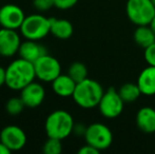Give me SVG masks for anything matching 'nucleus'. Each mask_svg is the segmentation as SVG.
I'll use <instances>...</instances> for the list:
<instances>
[{
    "mask_svg": "<svg viewBox=\"0 0 155 154\" xmlns=\"http://www.w3.org/2000/svg\"><path fill=\"white\" fill-rule=\"evenodd\" d=\"M42 151L45 154H60L62 151L61 139L49 137L43 145Z\"/></svg>",
    "mask_w": 155,
    "mask_h": 154,
    "instance_id": "4be33fe9",
    "label": "nucleus"
},
{
    "mask_svg": "<svg viewBox=\"0 0 155 154\" xmlns=\"http://www.w3.org/2000/svg\"><path fill=\"white\" fill-rule=\"evenodd\" d=\"M78 0H54V6H56L59 10H69L73 8Z\"/></svg>",
    "mask_w": 155,
    "mask_h": 154,
    "instance_id": "393cba45",
    "label": "nucleus"
},
{
    "mask_svg": "<svg viewBox=\"0 0 155 154\" xmlns=\"http://www.w3.org/2000/svg\"><path fill=\"white\" fill-rule=\"evenodd\" d=\"M36 77L45 82H52L61 74V66L55 57L45 54L34 62Z\"/></svg>",
    "mask_w": 155,
    "mask_h": 154,
    "instance_id": "6e6552de",
    "label": "nucleus"
},
{
    "mask_svg": "<svg viewBox=\"0 0 155 154\" xmlns=\"http://www.w3.org/2000/svg\"><path fill=\"white\" fill-rule=\"evenodd\" d=\"M126 13L129 20L138 25H149L155 17V5L151 0H128Z\"/></svg>",
    "mask_w": 155,
    "mask_h": 154,
    "instance_id": "39448f33",
    "label": "nucleus"
},
{
    "mask_svg": "<svg viewBox=\"0 0 155 154\" xmlns=\"http://www.w3.org/2000/svg\"><path fill=\"white\" fill-rule=\"evenodd\" d=\"M0 140L8 150L19 151L27 144V135L20 127L10 125L4 127L0 132Z\"/></svg>",
    "mask_w": 155,
    "mask_h": 154,
    "instance_id": "1a4fd4ad",
    "label": "nucleus"
},
{
    "mask_svg": "<svg viewBox=\"0 0 155 154\" xmlns=\"http://www.w3.org/2000/svg\"><path fill=\"white\" fill-rule=\"evenodd\" d=\"M124 107V101L120 97L118 90L114 88H109L104 91L99 103L98 109L99 112L106 118H116L123 113Z\"/></svg>",
    "mask_w": 155,
    "mask_h": 154,
    "instance_id": "0eeeda50",
    "label": "nucleus"
},
{
    "mask_svg": "<svg viewBox=\"0 0 155 154\" xmlns=\"http://www.w3.org/2000/svg\"><path fill=\"white\" fill-rule=\"evenodd\" d=\"M137 84L141 91V94L146 96L155 95V67L148 64L138 75Z\"/></svg>",
    "mask_w": 155,
    "mask_h": 154,
    "instance_id": "4468645a",
    "label": "nucleus"
},
{
    "mask_svg": "<svg viewBox=\"0 0 155 154\" xmlns=\"http://www.w3.org/2000/svg\"><path fill=\"white\" fill-rule=\"evenodd\" d=\"M145 59L148 64L155 67V42L145 49Z\"/></svg>",
    "mask_w": 155,
    "mask_h": 154,
    "instance_id": "b1692460",
    "label": "nucleus"
},
{
    "mask_svg": "<svg viewBox=\"0 0 155 154\" xmlns=\"http://www.w3.org/2000/svg\"><path fill=\"white\" fill-rule=\"evenodd\" d=\"M76 82L69 74H60L52 81V89L54 93L60 97H72L76 88Z\"/></svg>",
    "mask_w": 155,
    "mask_h": 154,
    "instance_id": "dca6fc26",
    "label": "nucleus"
},
{
    "mask_svg": "<svg viewBox=\"0 0 155 154\" xmlns=\"http://www.w3.org/2000/svg\"><path fill=\"white\" fill-rule=\"evenodd\" d=\"M5 84V69L0 67V88Z\"/></svg>",
    "mask_w": 155,
    "mask_h": 154,
    "instance_id": "cd10ccee",
    "label": "nucleus"
},
{
    "mask_svg": "<svg viewBox=\"0 0 155 154\" xmlns=\"http://www.w3.org/2000/svg\"><path fill=\"white\" fill-rule=\"evenodd\" d=\"M86 130H87V127H84V125H75L74 126V130L73 132L78 135H84V133H86Z\"/></svg>",
    "mask_w": 155,
    "mask_h": 154,
    "instance_id": "bb28decb",
    "label": "nucleus"
},
{
    "mask_svg": "<svg viewBox=\"0 0 155 154\" xmlns=\"http://www.w3.org/2000/svg\"><path fill=\"white\" fill-rule=\"evenodd\" d=\"M36 78L34 64L18 58L12 61L5 69V84L14 91H21Z\"/></svg>",
    "mask_w": 155,
    "mask_h": 154,
    "instance_id": "f257e3e1",
    "label": "nucleus"
},
{
    "mask_svg": "<svg viewBox=\"0 0 155 154\" xmlns=\"http://www.w3.org/2000/svg\"><path fill=\"white\" fill-rule=\"evenodd\" d=\"M20 97L25 103V107L37 108L45 100V88L38 82L32 81L20 91Z\"/></svg>",
    "mask_w": 155,
    "mask_h": 154,
    "instance_id": "f8f14e48",
    "label": "nucleus"
},
{
    "mask_svg": "<svg viewBox=\"0 0 155 154\" xmlns=\"http://www.w3.org/2000/svg\"><path fill=\"white\" fill-rule=\"evenodd\" d=\"M84 137L87 144L99 151L110 148L113 143V133L111 129L100 123H94L88 126Z\"/></svg>",
    "mask_w": 155,
    "mask_h": 154,
    "instance_id": "423d86ee",
    "label": "nucleus"
},
{
    "mask_svg": "<svg viewBox=\"0 0 155 154\" xmlns=\"http://www.w3.org/2000/svg\"><path fill=\"white\" fill-rule=\"evenodd\" d=\"M134 41L138 47L147 49L155 42V34L149 25H138L133 34Z\"/></svg>",
    "mask_w": 155,
    "mask_h": 154,
    "instance_id": "a211bd4d",
    "label": "nucleus"
},
{
    "mask_svg": "<svg viewBox=\"0 0 155 154\" xmlns=\"http://www.w3.org/2000/svg\"><path fill=\"white\" fill-rule=\"evenodd\" d=\"M11 151L5 147V145L0 140V154H10Z\"/></svg>",
    "mask_w": 155,
    "mask_h": 154,
    "instance_id": "c85d7f7f",
    "label": "nucleus"
},
{
    "mask_svg": "<svg viewBox=\"0 0 155 154\" xmlns=\"http://www.w3.org/2000/svg\"><path fill=\"white\" fill-rule=\"evenodd\" d=\"M149 27L151 28V30L154 32V34H155V17H154L153 19H152V21H151V22L149 23Z\"/></svg>",
    "mask_w": 155,
    "mask_h": 154,
    "instance_id": "c756f323",
    "label": "nucleus"
},
{
    "mask_svg": "<svg viewBox=\"0 0 155 154\" xmlns=\"http://www.w3.org/2000/svg\"><path fill=\"white\" fill-rule=\"evenodd\" d=\"M68 74L71 76V78H73L76 84H78L88 78V69H87L86 64H84L82 62L76 61L70 66Z\"/></svg>",
    "mask_w": 155,
    "mask_h": 154,
    "instance_id": "aec40b11",
    "label": "nucleus"
},
{
    "mask_svg": "<svg viewBox=\"0 0 155 154\" xmlns=\"http://www.w3.org/2000/svg\"><path fill=\"white\" fill-rule=\"evenodd\" d=\"M25 105L23 103V100L21 99V97H12L10 98L5 103V110L10 115L16 116L22 112V110L25 109Z\"/></svg>",
    "mask_w": 155,
    "mask_h": 154,
    "instance_id": "412c9836",
    "label": "nucleus"
},
{
    "mask_svg": "<svg viewBox=\"0 0 155 154\" xmlns=\"http://www.w3.org/2000/svg\"><path fill=\"white\" fill-rule=\"evenodd\" d=\"M104 93V88L99 82L91 78H87L76 84L72 97L78 107L82 109H93L98 107Z\"/></svg>",
    "mask_w": 155,
    "mask_h": 154,
    "instance_id": "f03ea898",
    "label": "nucleus"
},
{
    "mask_svg": "<svg viewBox=\"0 0 155 154\" xmlns=\"http://www.w3.org/2000/svg\"><path fill=\"white\" fill-rule=\"evenodd\" d=\"M100 151L97 150L96 148H94L93 146L87 144L86 146L81 147V148L78 150V154H98Z\"/></svg>",
    "mask_w": 155,
    "mask_h": 154,
    "instance_id": "a878e982",
    "label": "nucleus"
},
{
    "mask_svg": "<svg viewBox=\"0 0 155 154\" xmlns=\"http://www.w3.org/2000/svg\"><path fill=\"white\" fill-rule=\"evenodd\" d=\"M118 93L124 101V103H134L135 100H137L140 97V95H143L138 84H133V82H127V84H123L119 88Z\"/></svg>",
    "mask_w": 155,
    "mask_h": 154,
    "instance_id": "6ab92c4d",
    "label": "nucleus"
},
{
    "mask_svg": "<svg viewBox=\"0 0 155 154\" xmlns=\"http://www.w3.org/2000/svg\"><path fill=\"white\" fill-rule=\"evenodd\" d=\"M151 1H152V3H153L154 5H155V0H151Z\"/></svg>",
    "mask_w": 155,
    "mask_h": 154,
    "instance_id": "7c9ffc66",
    "label": "nucleus"
},
{
    "mask_svg": "<svg viewBox=\"0 0 155 154\" xmlns=\"http://www.w3.org/2000/svg\"><path fill=\"white\" fill-rule=\"evenodd\" d=\"M33 5L39 12H45L54 6V0H34Z\"/></svg>",
    "mask_w": 155,
    "mask_h": 154,
    "instance_id": "5701e85b",
    "label": "nucleus"
},
{
    "mask_svg": "<svg viewBox=\"0 0 155 154\" xmlns=\"http://www.w3.org/2000/svg\"><path fill=\"white\" fill-rule=\"evenodd\" d=\"M19 30L25 39L38 41L51 33V21L41 14H33L25 16Z\"/></svg>",
    "mask_w": 155,
    "mask_h": 154,
    "instance_id": "20e7f679",
    "label": "nucleus"
},
{
    "mask_svg": "<svg viewBox=\"0 0 155 154\" xmlns=\"http://www.w3.org/2000/svg\"><path fill=\"white\" fill-rule=\"evenodd\" d=\"M136 125L141 132L152 134L155 132V109L143 107L136 114Z\"/></svg>",
    "mask_w": 155,
    "mask_h": 154,
    "instance_id": "2eb2a0df",
    "label": "nucleus"
},
{
    "mask_svg": "<svg viewBox=\"0 0 155 154\" xmlns=\"http://www.w3.org/2000/svg\"><path fill=\"white\" fill-rule=\"evenodd\" d=\"M25 19V13L18 5L5 4L0 8V25L1 28L18 30L20 29Z\"/></svg>",
    "mask_w": 155,
    "mask_h": 154,
    "instance_id": "9d476101",
    "label": "nucleus"
},
{
    "mask_svg": "<svg viewBox=\"0 0 155 154\" xmlns=\"http://www.w3.org/2000/svg\"><path fill=\"white\" fill-rule=\"evenodd\" d=\"M51 21V34H53L58 39H69L73 35V25L67 19L50 18Z\"/></svg>",
    "mask_w": 155,
    "mask_h": 154,
    "instance_id": "f3484780",
    "label": "nucleus"
},
{
    "mask_svg": "<svg viewBox=\"0 0 155 154\" xmlns=\"http://www.w3.org/2000/svg\"><path fill=\"white\" fill-rule=\"evenodd\" d=\"M73 116L65 110H56L53 111L45 119V129L48 137L64 139L74 130Z\"/></svg>",
    "mask_w": 155,
    "mask_h": 154,
    "instance_id": "7ed1b4c3",
    "label": "nucleus"
},
{
    "mask_svg": "<svg viewBox=\"0 0 155 154\" xmlns=\"http://www.w3.org/2000/svg\"><path fill=\"white\" fill-rule=\"evenodd\" d=\"M21 44L20 36L16 30L0 29V55L3 57H12L18 53Z\"/></svg>",
    "mask_w": 155,
    "mask_h": 154,
    "instance_id": "9b49d317",
    "label": "nucleus"
},
{
    "mask_svg": "<svg viewBox=\"0 0 155 154\" xmlns=\"http://www.w3.org/2000/svg\"><path fill=\"white\" fill-rule=\"evenodd\" d=\"M18 54L21 58L34 64L39 57L48 54V52L45 50V48L42 47L41 44H39L36 40L27 39L25 41L21 42Z\"/></svg>",
    "mask_w": 155,
    "mask_h": 154,
    "instance_id": "ddd939ff",
    "label": "nucleus"
}]
</instances>
